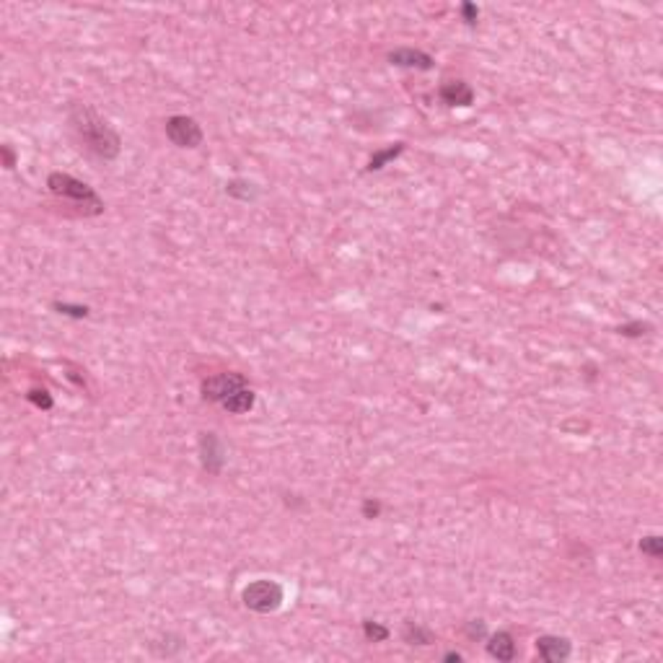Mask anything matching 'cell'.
<instances>
[{"label":"cell","mask_w":663,"mask_h":663,"mask_svg":"<svg viewBox=\"0 0 663 663\" xmlns=\"http://www.w3.org/2000/svg\"><path fill=\"white\" fill-rule=\"evenodd\" d=\"M68 120H70V128L76 130L78 140H81L96 159L114 161L120 156L122 140H120V135H117V130H114L91 104H86V101L70 104Z\"/></svg>","instance_id":"obj_1"},{"label":"cell","mask_w":663,"mask_h":663,"mask_svg":"<svg viewBox=\"0 0 663 663\" xmlns=\"http://www.w3.org/2000/svg\"><path fill=\"white\" fill-rule=\"evenodd\" d=\"M47 189L60 200H68L83 212V215H101L104 212V200L96 195V189L89 187L86 181L70 176V174L52 171L47 176Z\"/></svg>","instance_id":"obj_2"},{"label":"cell","mask_w":663,"mask_h":663,"mask_svg":"<svg viewBox=\"0 0 663 663\" xmlns=\"http://www.w3.org/2000/svg\"><path fill=\"white\" fill-rule=\"evenodd\" d=\"M283 599H285L283 586H280L278 580L267 578L251 580L242 591L244 606L249 611H254V614H272V611H278L283 606Z\"/></svg>","instance_id":"obj_3"},{"label":"cell","mask_w":663,"mask_h":663,"mask_svg":"<svg viewBox=\"0 0 663 663\" xmlns=\"http://www.w3.org/2000/svg\"><path fill=\"white\" fill-rule=\"evenodd\" d=\"M164 130H166V137H169L176 148H200V145H203L205 132L195 117L174 114V117L166 120Z\"/></svg>","instance_id":"obj_4"},{"label":"cell","mask_w":663,"mask_h":663,"mask_svg":"<svg viewBox=\"0 0 663 663\" xmlns=\"http://www.w3.org/2000/svg\"><path fill=\"white\" fill-rule=\"evenodd\" d=\"M197 451H200V464H203V469L208 475L218 477L220 472H223V467H226V461H228V451L218 433H212V430L200 433Z\"/></svg>","instance_id":"obj_5"},{"label":"cell","mask_w":663,"mask_h":663,"mask_svg":"<svg viewBox=\"0 0 663 663\" xmlns=\"http://www.w3.org/2000/svg\"><path fill=\"white\" fill-rule=\"evenodd\" d=\"M244 386H246V376H244V373H236V370H228V373H215V376L205 378L203 386H200V392H203V400L223 404L231 394H236L239 389H244Z\"/></svg>","instance_id":"obj_6"},{"label":"cell","mask_w":663,"mask_h":663,"mask_svg":"<svg viewBox=\"0 0 663 663\" xmlns=\"http://www.w3.org/2000/svg\"><path fill=\"white\" fill-rule=\"evenodd\" d=\"M536 653L547 663H562L573 653V642L567 638H560V635H542V638H536Z\"/></svg>","instance_id":"obj_7"},{"label":"cell","mask_w":663,"mask_h":663,"mask_svg":"<svg viewBox=\"0 0 663 663\" xmlns=\"http://www.w3.org/2000/svg\"><path fill=\"white\" fill-rule=\"evenodd\" d=\"M389 62L397 68H414V70H430L436 65L433 55L422 52V50H412V47H400L389 52Z\"/></svg>","instance_id":"obj_8"},{"label":"cell","mask_w":663,"mask_h":663,"mask_svg":"<svg viewBox=\"0 0 663 663\" xmlns=\"http://www.w3.org/2000/svg\"><path fill=\"white\" fill-rule=\"evenodd\" d=\"M441 101L448 106H472L475 104V89L464 81H448L438 91Z\"/></svg>","instance_id":"obj_9"},{"label":"cell","mask_w":663,"mask_h":663,"mask_svg":"<svg viewBox=\"0 0 663 663\" xmlns=\"http://www.w3.org/2000/svg\"><path fill=\"white\" fill-rule=\"evenodd\" d=\"M487 653H490L495 661L511 663L513 658H516V640H513V635L505 633V630L490 635V638H487Z\"/></svg>","instance_id":"obj_10"},{"label":"cell","mask_w":663,"mask_h":663,"mask_svg":"<svg viewBox=\"0 0 663 663\" xmlns=\"http://www.w3.org/2000/svg\"><path fill=\"white\" fill-rule=\"evenodd\" d=\"M256 404V394L249 389V386H244V389H239L236 394H231L220 407L226 409L228 414H244V412H249V409L254 407Z\"/></svg>","instance_id":"obj_11"},{"label":"cell","mask_w":663,"mask_h":663,"mask_svg":"<svg viewBox=\"0 0 663 663\" xmlns=\"http://www.w3.org/2000/svg\"><path fill=\"white\" fill-rule=\"evenodd\" d=\"M402 640L407 642V645L425 648V645H433L436 635H433V630H428L425 625H420V622H407L404 630H402Z\"/></svg>","instance_id":"obj_12"},{"label":"cell","mask_w":663,"mask_h":663,"mask_svg":"<svg viewBox=\"0 0 663 663\" xmlns=\"http://www.w3.org/2000/svg\"><path fill=\"white\" fill-rule=\"evenodd\" d=\"M226 195L234 197V200H239V203H254L256 195H259V189H256V184H251L249 179H231L226 184Z\"/></svg>","instance_id":"obj_13"},{"label":"cell","mask_w":663,"mask_h":663,"mask_svg":"<svg viewBox=\"0 0 663 663\" xmlns=\"http://www.w3.org/2000/svg\"><path fill=\"white\" fill-rule=\"evenodd\" d=\"M402 153H404V143H394V145H389V148H384V151H378V153H373L368 159V171H381L389 161H394V159H400Z\"/></svg>","instance_id":"obj_14"},{"label":"cell","mask_w":663,"mask_h":663,"mask_svg":"<svg viewBox=\"0 0 663 663\" xmlns=\"http://www.w3.org/2000/svg\"><path fill=\"white\" fill-rule=\"evenodd\" d=\"M363 635L368 642H386L389 640V627L381 625V622H373V619H366L363 622Z\"/></svg>","instance_id":"obj_15"},{"label":"cell","mask_w":663,"mask_h":663,"mask_svg":"<svg viewBox=\"0 0 663 663\" xmlns=\"http://www.w3.org/2000/svg\"><path fill=\"white\" fill-rule=\"evenodd\" d=\"M52 311L60 314V317H70V319H86L91 314L89 306H78V303H65V301H55Z\"/></svg>","instance_id":"obj_16"},{"label":"cell","mask_w":663,"mask_h":663,"mask_svg":"<svg viewBox=\"0 0 663 663\" xmlns=\"http://www.w3.org/2000/svg\"><path fill=\"white\" fill-rule=\"evenodd\" d=\"M640 552L642 555H648V557H653V560H658L663 555V536H658V534H648V536H642L640 539Z\"/></svg>","instance_id":"obj_17"},{"label":"cell","mask_w":663,"mask_h":663,"mask_svg":"<svg viewBox=\"0 0 663 663\" xmlns=\"http://www.w3.org/2000/svg\"><path fill=\"white\" fill-rule=\"evenodd\" d=\"M26 400L34 404V407L45 409V412H50V409L55 407V400L52 394L47 392V389H29V394H26Z\"/></svg>","instance_id":"obj_18"},{"label":"cell","mask_w":663,"mask_h":663,"mask_svg":"<svg viewBox=\"0 0 663 663\" xmlns=\"http://www.w3.org/2000/svg\"><path fill=\"white\" fill-rule=\"evenodd\" d=\"M650 329H653V327L645 324V322H630V324H619L617 334H622V337H642V334H648Z\"/></svg>","instance_id":"obj_19"},{"label":"cell","mask_w":663,"mask_h":663,"mask_svg":"<svg viewBox=\"0 0 663 663\" xmlns=\"http://www.w3.org/2000/svg\"><path fill=\"white\" fill-rule=\"evenodd\" d=\"M361 513H363V518H378L381 516V503H378L376 497H366L363 500V505H361Z\"/></svg>","instance_id":"obj_20"},{"label":"cell","mask_w":663,"mask_h":663,"mask_svg":"<svg viewBox=\"0 0 663 663\" xmlns=\"http://www.w3.org/2000/svg\"><path fill=\"white\" fill-rule=\"evenodd\" d=\"M484 635H487V627H484L482 619H472V622H467V638L469 640H482Z\"/></svg>","instance_id":"obj_21"},{"label":"cell","mask_w":663,"mask_h":663,"mask_svg":"<svg viewBox=\"0 0 663 663\" xmlns=\"http://www.w3.org/2000/svg\"><path fill=\"white\" fill-rule=\"evenodd\" d=\"M0 156H3V166H6L8 171H13V169H16V161H18V159H16L13 145H11V143H3V145H0Z\"/></svg>","instance_id":"obj_22"},{"label":"cell","mask_w":663,"mask_h":663,"mask_svg":"<svg viewBox=\"0 0 663 663\" xmlns=\"http://www.w3.org/2000/svg\"><path fill=\"white\" fill-rule=\"evenodd\" d=\"M461 18H464L467 26H475L477 18H480V8H477L475 3H464V6H461Z\"/></svg>","instance_id":"obj_23"},{"label":"cell","mask_w":663,"mask_h":663,"mask_svg":"<svg viewBox=\"0 0 663 663\" xmlns=\"http://www.w3.org/2000/svg\"><path fill=\"white\" fill-rule=\"evenodd\" d=\"M443 661H448V663H459V661H461V653H459V650H448V653H446V656H443Z\"/></svg>","instance_id":"obj_24"}]
</instances>
